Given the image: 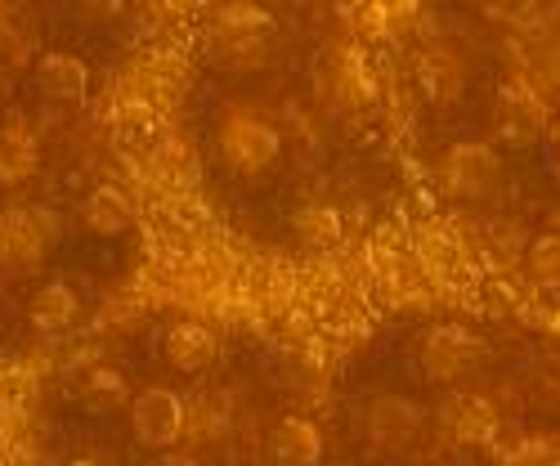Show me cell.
Here are the masks:
<instances>
[{"label":"cell","instance_id":"1","mask_svg":"<svg viewBox=\"0 0 560 466\" xmlns=\"http://www.w3.org/2000/svg\"><path fill=\"white\" fill-rule=\"evenodd\" d=\"M273 55V23L265 10L252 5H233L215 19L211 36H207V63L215 72H260Z\"/></svg>","mask_w":560,"mask_h":466},{"label":"cell","instance_id":"2","mask_svg":"<svg viewBox=\"0 0 560 466\" xmlns=\"http://www.w3.org/2000/svg\"><path fill=\"white\" fill-rule=\"evenodd\" d=\"M314 90L318 100H328L341 113H363L377 100V77H372L368 59L350 45H328L314 59Z\"/></svg>","mask_w":560,"mask_h":466},{"label":"cell","instance_id":"3","mask_svg":"<svg viewBox=\"0 0 560 466\" xmlns=\"http://www.w3.org/2000/svg\"><path fill=\"white\" fill-rule=\"evenodd\" d=\"M444 189L462 202H489L502 189V158L485 139H462L444 153Z\"/></svg>","mask_w":560,"mask_h":466},{"label":"cell","instance_id":"4","mask_svg":"<svg viewBox=\"0 0 560 466\" xmlns=\"http://www.w3.org/2000/svg\"><path fill=\"white\" fill-rule=\"evenodd\" d=\"M485 341L476 333L457 328V323H440V328H431L422 337V346H417V363H422V372L431 382H462L471 377V372L485 363Z\"/></svg>","mask_w":560,"mask_h":466},{"label":"cell","instance_id":"5","mask_svg":"<svg viewBox=\"0 0 560 466\" xmlns=\"http://www.w3.org/2000/svg\"><path fill=\"white\" fill-rule=\"evenodd\" d=\"M220 153L233 171L260 175L265 166L278 162V153H283V135L256 113H229L220 126Z\"/></svg>","mask_w":560,"mask_h":466},{"label":"cell","instance_id":"6","mask_svg":"<svg viewBox=\"0 0 560 466\" xmlns=\"http://www.w3.org/2000/svg\"><path fill=\"white\" fill-rule=\"evenodd\" d=\"M547 121H551L547 100L538 95L534 85H525L521 77L498 90V100H493V130L506 139V144H516V149L538 144V139L547 135Z\"/></svg>","mask_w":560,"mask_h":466},{"label":"cell","instance_id":"7","mask_svg":"<svg viewBox=\"0 0 560 466\" xmlns=\"http://www.w3.org/2000/svg\"><path fill=\"white\" fill-rule=\"evenodd\" d=\"M189 422V404L171 386H149L130 399V431L144 448H171Z\"/></svg>","mask_w":560,"mask_h":466},{"label":"cell","instance_id":"8","mask_svg":"<svg viewBox=\"0 0 560 466\" xmlns=\"http://www.w3.org/2000/svg\"><path fill=\"white\" fill-rule=\"evenodd\" d=\"M427 427V408L408 395H377L363 412V435L377 453H404Z\"/></svg>","mask_w":560,"mask_h":466},{"label":"cell","instance_id":"9","mask_svg":"<svg viewBox=\"0 0 560 466\" xmlns=\"http://www.w3.org/2000/svg\"><path fill=\"white\" fill-rule=\"evenodd\" d=\"M59 238V215L50 207H14L0 215V260L32 265Z\"/></svg>","mask_w":560,"mask_h":466},{"label":"cell","instance_id":"10","mask_svg":"<svg viewBox=\"0 0 560 466\" xmlns=\"http://www.w3.org/2000/svg\"><path fill=\"white\" fill-rule=\"evenodd\" d=\"M444 431H448L453 444L471 448V444H493L502 427H498V412L485 395H457L444 408Z\"/></svg>","mask_w":560,"mask_h":466},{"label":"cell","instance_id":"11","mask_svg":"<svg viewBox=\"0 0 560 466\" xmlns=\"http://www.w3.org/2000/svg\"><path fill=\"white\" fill-rule=\"evenodd\" d=\"M417 77H422V90H427L431 104H453L462 95V85H466V63H462V55L453 50V45L435 40L417 55Z\"/></svg>","mask_w":560,"mask_h":466},{"label":"cell","instance_id":"12","mask_svg":"<svg viewBox=\"0 0 560 466\" xmlns=\"http://www.w3.org/2000/svg\"><path fill=\"white\" fill-rule=\"evenodd\" d=\"M269 457L273 466H318L323 462V435L305 417H283L269 431Z\"/></svg>","mask_w":560,"mask_h":466},{"label":"cell","instance_id":"13","mask_svg":"<svg viewBox=\"0 0 560 466\" xmlns=\"http://www.w3.org/2000/svg\"><path fill=\"white\" fill-rule=\"evenodd\" d=\"M162 350H166V363L179 372H207L220 354V341L211 328H202V323H175L162 341Z\"/></svg>","mask_w":560,"mask_h":466},{"label":"cell","instance_id":"14","mask_svg":"<svg viewBox=\"0 0 560 466\" xmlns=\"http://www.w3.org/2000/svg\"><path fill=\"white\" fill-rule=\"evenodd\" d=\"M36 81H40V90H45V95H50L55 104H81L85 90H90V68H85L77 55L55 50V55L40 59Z\"/></svg>","mask_w":560,"mask_h":466},{"label":"cell","instance_id":"15","mask_svg":"<svg viewBox=\"0 0 560 466\" xmlns=\"http://www.w3.org/2000/svg\"><path fill=\"white\" fill-rule=\"evenodd\" d=\"M40 149H36V135L23 121H5L0 126V184H23L36 175Z\"/></svg>","mask_w":560,"mask_h":466},{"label":"cell","instance_id":"16","mask_svg":"<svg viewBox=\"0 0 560 466\" xmlns=\"http://www.w3.org/2000/svg\"><path fill=\"white\" fill-rule=\"evenodd\" d=\"M77 404L90 412V417H104V412H117V408H130V391H126V377L117 368H90L81 386H77Z\"/></svg>","mask_w":560,"mask_h":466},{"label":"cell","instance_id":"17","mask_svg":"<svg viewBox=\"0 0 560 466\" xmlns=\"http://www.w3.org/2000/svg\"><path fill=\"white\" fill-rule=\"evenodd\" d=\"M81 314V296L68 288V283H45L32 305H27V318H32V328L40 333H63L72 328V318Z\"/></svg>","mask_w":560,"mask_h":466},{"label":"cell","instance_id":"18","mask_svg":"<svg viewBox=\"0 0 560 466\" xmlns=\"http://www.w3.org/2000/svg\"><path fill=\"white\" fill-rule=\"evenodd\" d=\"M135 220V202L117 189V184H100V189H90L85 198V224L104 233V238H117V233H126Z\"/></svg>","mask_w":560,"mask_h":466},{"label":"cell","instance_id":"19","mask_svg":"<svg viewBox=\"0 0 560 466\" xmlns=\"http://www.w3.org/2000/svg\"><path fill=\"white\" fill-rule=\"evenodd\" d=\"M292 224H296V233H301L310 247H332V243L341 238V215H337L332 207H323V202L301 207Z\"/></svg>","mask_w":560,"mask_h":466},{"label":"cell","instance_id":"20","mask_svg":"<svg viewBox=\"0 0 560 466\" xmlns=\"http://www.w3.org/2000/svg\"><path fill=\"white\" fill-rule=\"evenodd\" d=\"M502 466H560V440L556 435H516V444H506Z\"/></svg>","mask_w":560,"mask_h":466},{"label":"cell","instance_id":"21","mask_svg":"<svg viewBox=\"0 0 560 466\" xmlns=\"http://www.w3.org/2000/svg\"><path fill=\"white\" fill-rule=\"evenodd\" d=\"M529 278L542 288H560V233H542L529 243Z\"/></svg>","mask_w":560,"mask_h":466},{"label":"cell","instance_id":"22","mask_svg":"<svg viewBox=\"0 0 560 466\" xmlns=\"http://www.w3.org/2000/svg\"><path fill=\"white\" fill-rule=\"evenodd\" d=\"M68 466H100V462H95V457H72Z\"/></svg>","mask_w":560,"mask_h":466},{"label":"cell","instance_id":"23","mask_svg":"<svg viewBox=\"0 0 560 466\" xmlns=\"http://www.w3.org/2000/svg\"><path fill=\"white\" fill-rule=\"evenodd\" d=\"M556 175H560V139H556Z\"/></svg>","mask_w":560,"mask_h":466}]
</instances>
